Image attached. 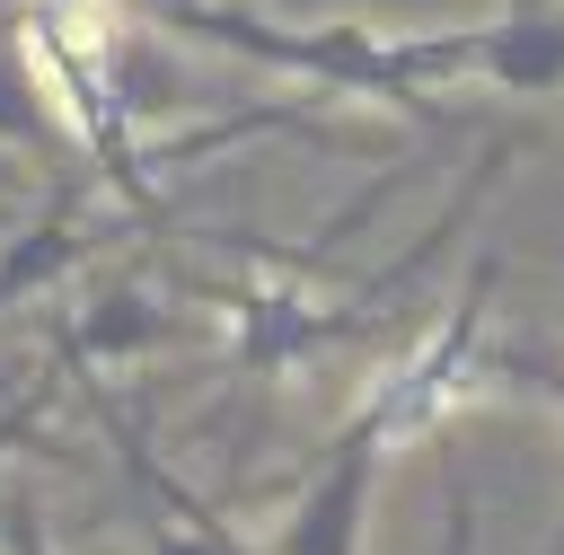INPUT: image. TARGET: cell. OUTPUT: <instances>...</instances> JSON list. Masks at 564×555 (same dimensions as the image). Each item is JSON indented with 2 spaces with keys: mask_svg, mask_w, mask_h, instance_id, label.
<instances>
[{
  "mask_svg": "<svg viewBox=\"0 0 564 555\" xmlns=\"http://www.w3.org/2000/svg\"><path fill=\"white\" fill-rule=\"evenodd\" d=\"M159 26L220 44L238 62L291 70L326 97H370V106H405V115H441L449 88L485 79V18L458 26H370V18H326V26H282L229 0H141Z\"/></svg>",
  "mask_w": 564,
  "mask_h": 555,
  "instance_id": "cell-1",
  "label": "cell"
},
{
  "mask_svg": "<svg viewBox=\"0 0 564 555\" xmlns=\"http://www.w3.org/2000/svg\"><path fill=\"white\" fill-rule=\"evenodd\" d=\"M494 273H502V264L485 255V264L467 273V291L449 300V317H441L405 361H388V370L370 379V396L352 405L388 449H397V440H423L441 414H458L467 396H485V388L502 379V352H494Z\"/></svg>",
  "mask_w": 564,
  "mask_h": 555,
  "instance_id": "cell-2",
  "label": "cell"
},
{
  "mask_svg": "<svg viewBox=\"0 0 564 555\" xmlns=\"http://www.w3.org/2000/svg\"><path fill=\"white\" fill-rule=\"evenodd\" d=\"M379 467H388V440H379L361 414H344L335 440H326V458H317V476L300 485V502H291V520L273 529L264 555H361Z\"/></svg>",
  "mask_w": 564,
  "mask_h": 555,
  "instance_id": "cell-3",
  "label": "cell"
},
{
  "mask_svg": "<svg viewBox=\"0 0 564 555\" xmlns=\"http://www.w3.org/2000/svg\"><path fill=\"white\" fill-rule=\"evenodd\" d=\"M502 97H555L564 88V9L546 0H502V18H485V79Z\"/></svg>",
  "mask_w": 564,
  "mask_h": 555,
  "instance_id": "cell-4",
  "label": "cell"
},
{
  "mask_svg": "<svg viewBox=\"0 0 564 555\" xmlns=\"http://www.w3.org/2000/svg\"><path fill=\"white\" fill-rule=\"evenodd\" d=\"M70 264H79V211H70V185H62V194H53V211H35V220L0 247V308H9V300L53 291Z\"/></svg>",
  "mask_w": 564,
  "mask_h": 555,
  "instance_id": "cell-5",
  "label": "cell"
},
{
  "mask_svg": "<svg viewBox=\"0 0 564 555\" xmlns=\"http://www.w3.org/2000/svg\"><path fill=\"white\" fill-rule=\"evenodd\" d=\"M0 141L9 150H53V88L26 53V18L0 9Z\"/></svg>",
  "mask_w": 564,
  "mask_h": 555,
  "instance_id": "cell-6",
  "label": "cell"
},
{
  "mask_svg": "<svg viewBox=\"0 0 564 555\" xmlns=\"http://www.w3.org/2000/svg\"><path fill=\"white\" fill-rule=\"evenodd\" d=\"M176 335V308H159V300H141V291H106V300H88V317L70 326V352L79 361H115V352H150V344H167Z\"/></svg>",
  "mask_w": 564,
  "mask_h": 555,
  "instance_id": "cell-7",
  "label": "cell"
},
{
  "mask_svg": "<svg viewBox=\"0 0 564 555\" xmlns=\"http://www.w3.org/2000/svg\"><path fill=\"white\" fill-rule=\"evenodd\" d=\"M0 555H62L26 485H9V493H0Z\"/></svg>",
  "mask_w": 564,
  "mask_h": 555,
  "instance_id": "cell-8",
  "label": "cell"
},
{
  "mask_svg": "<svg viewBox=\"0 0 564 555\" xmlns=\"http://www.w3.org/2000/svg\"><path fill=\"white\" fill-rule=\"evenodd\" d=\"M212 537H220V555H256V546H247V537H238V529H229L220 511H212Z\"/></svg>",
  "mask_w": 564,
  "mask_h": 555,
  "instance_id": "cell-9",
  "label": "cell"
}]
</instances>
